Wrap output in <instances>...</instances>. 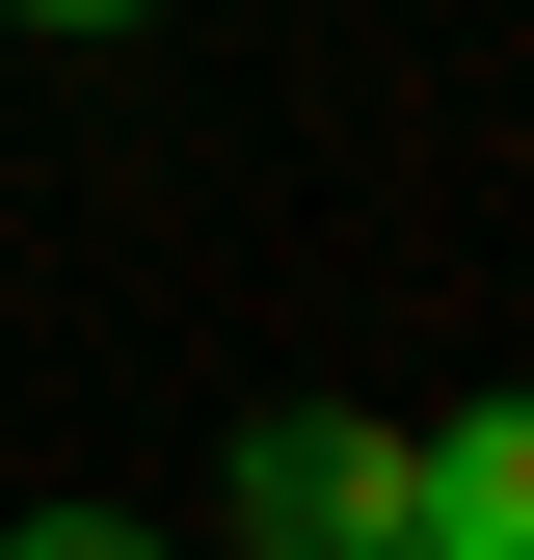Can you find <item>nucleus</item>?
I'll return each instance as SVG.
<instances>
[{
    "label": "nucleus",
    "instance_id": "f257e3e1",
    "mask_svg": "<svg viewBox=\"0 0 534 560\" xmlns=\"http://www.w3.org/2000/svg\"><path fill=\"white\" fill-rule=\"evenodd\" d=\"M241 534L267 560H428V428H348V400L241 428Z\"/></svg>",
    "mask_w": 534,
    "mask_h": 560
},
{
    "label": "nucleus",
    "instance_id": "f03ea898",
    "mask_svg": "<svg viewBox=\"0 0 534 560\" xmlns=\"http://www.w3.org/2000/svg\"><path fill=\"white\" fill-rule=\"evenodd\" d=\"M428 560H534V400L428 428Z\"/></svg>",
    "mask_w": 534,
    "mask_h": 560
},
{
    "label": "nucleus",
    "instance_id": "7ed1b4c3",
    "mask_svg": "<svg viewBox=\"0 0 534 560\" xmlns=\"http://www.w3.org/2000/svg\"><path fill=\"white\" fill-rule=\"evenodd\" d=\"M0 560H134V534H81V508H54V534H0Z\"/></svg>",
    "mask_w": 534,
    "mask_h": 560
},
{
    "label": "nucleus",
    "instance_id": "20e7f679",
    "mask_svg": "<svg viewBox=\"0 0 534 560\" xmlns=\"http://www.w3.org/2000/svg\"><path fill=\"white\" fill-rule=\"evenodd\" d=\"M27 27H134V0H27Z\"/></svg>",
    "mask_w": 534,
    "mask_h": 560
}]
</instances>
